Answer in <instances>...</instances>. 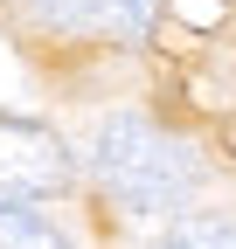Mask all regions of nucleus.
<instances>
[{"mask_svg":"<svg viewBox=\"0 0 236 249\" xmlns=\"http://www.w3.org/2000/svg\"><path fill=\"white\" fill-rule=\"evenodd\" d=\"M98 180L111 187L118 208L167 214V208H181L195 187H201V160H195L181 139H167L153 118L111 111V118L98 124Z\"/></svg>","mask_w":236,"mask_h":249,"instance_id":"1","label":"nucleus"},{"mask_svg":"<svg viewBox=\"0 0 236 249\" xmlns=\"http://www.w3.org/2000/svg\"><path fill=\"white\" fill-rule=\"evenodd\" d=\"M56 187H70V145L56 132H42V124L0 118V214L49 201Z\"/></svg>","mask_w":236,"mask_h":249,"instance_id":"2","label":"nucleus"},{"mask_svg":"<svg viewBox=\"0 0 236 249\" xmlns=\"http://www.w3.org/2000/svg\"><path fill=\"white\" fill-rule=\"evenodd\" d=\"M28 14L56 35H104V42L153 35V0H28Z\"/></svg>","mask_w":236,"mask_h":249,"instance_id":"3","label":"nucleus"},{"mask_svg":"<svg viewBox=\"0 0 236 249\" xmlns=\"http://www.w3.org/2000/svg\"><path fill=\"white\" fill-rule=\"evenodd\" d=\"M153 249H236V222L229 214H181L160 229Z\"/></svg>","mask_w":236,"mask_h":249,"instance_id":"4","label":"nucleus"},{"mask_svg":"<svg viewBox=\"0 0 236 249\" xmlns=\"http://www.w3.org/2000/svg\"><path fill=\"white\" fill-rule=\"evenodd\" d=\"M0 249H70L63 235H56L42 214H28V208H14V214H0Z\"/></svg>","mask_w":236,"mask_h":249,"instance_id":"5","label":"nucleus"},{"mask_svg":"<svg viewBox=\"0 0 236 249\" xmlns=\"http://www.w3.org/2000/svg\"><path fill=\"white\" fill-rule=\"evenodd\" d=\"M174 14L195 21V28H216V21H222V0H174Z\"/></svg>","mask_w":236,"mask_h":249,"instance_id":"6","label":"nucleus"},{"mask_svg":"<svg viewBox=\"0 0 236 249\" xmlns=\"http://www.w3.org/2000/svg\"><path fill=\"white\" fill-rule=\"evenodd\" d=\"M222 145H229V152H236V118H229V124H222Z\"/></svg>","mask_w":236,"mask_h":249,"instance_id":"7","label":"nucleus"}]
</instances>
